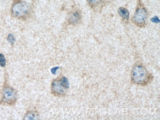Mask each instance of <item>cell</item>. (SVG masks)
<instances>
[{"mask_svg": "<svg viewBox=\"0 0 160 120\" xmlns=\"http://www.w3.org/2000/svg\"><path fill=\"white\" fill-rule=\"evenodd\" d=\"M59 68V67L56 66V67H54V68H53L52 69H51V73H52L53 74L55 75V74H56V72L57 70Z\"/></svg>", "mask_w": 160, "mask_h": 120, "instance_id": "obj_13", "label": "cell"}, {"mask_svg": "<svg viewBox=\"0 0 160 120\" xmlns=\"http://www.w3.org/2000/svg\"><path fill=\"white\" fill-rule=\"evenodd\" d=\"M28 11V5L23 2H18L12 7V14L16 17H23L27 15Z\"/></svg>", "mask_w": 160, "mask_h": 120, "instance_id": "obj_4", "label": "cell"}, {"mask_svg": "<svg viewBox=\"0 0 160 120\" xmlns=\"http://www.w3.org/2000/svg\"><path fill=\"white\" fill-rule=\"evenodd\" d=\"M8 41L9 43H11V45H14V43H15V38L12 34L8 35Z\"/></svg>", "mask_w": 160, "mask_h": 120, "instance_id": "obj_10", "label": "cell"}, {"mask_svg": "<svg viewBox=\"0 0 160 120\" xmlns=\"http://www.w3.org/2000/svg\"><path fill=\"white\" fill-rule=\"evenodd\" d=\"M81 20V15L78 12H73L70 16L69 21L72 24H77Z\"/></svg>", "mask_w": 160, "mask_h": 120, "instance_id": "obj_6", "label": "cell"}, {"mask_svg": "<svg viewBox=\"0 0 160 120\" xmlns=\"http://www.w3.org/2000/svg\"><path fill=\"white\" fill-rule=\"evenodd\" d=\"M151 20L152 22L155 23H159L160 22V20H159V18L157 16H154L152 18Z\"/></svg>", "mask_w": 160, "mask_h": 120, "instance_id": "obj_11", "label": "cell"}, {"mask_svg": "<svg viewBox=\"0 0 160 120\" xmlns=\"http://www.w3.org/2000/svg\"><path fill=\"white\" fill-rule=\"evenodd\" d=\"M70 84L66 77H62L60 79H56L53 82L52 91L56 94H63L65 89H69Z\"/></svg>", "mask_w": 160, "mask_h": 120, "instance_id": "obj_3", "label": "cell"}, {"mask_svg": "<svg viewBox=\"0 0 160 120\" xmlns=\"http://www.w3.org/2000/svg\"><path fill=\"white\" fill-rule=\"evenodd\" d=\"M36 118H37V116L35 113L30 112L26 115L24 120H35Z\"/></svg>", "mask_w": 160, "mask_h": 120, "instance_id": "obj_8", "label": "cell"}, {"mask_svg": "<svg viewBox=\"0 0 160 120\" xmlns=\"http://www.w3.org/2000/svg\"><path fill=\"white\" fill-rule=\"evenodd\" d=\"M16 100V93L11 87L5 85L3 88L1 103L7 105H12Z\"/></svg>", "mask_w": 160, "mask_h": 120, "instance_id": "obj_2", "label": "cell"}, {"mask_svg": "<svg viewBox=\"0 0 160 120\" xmlns=\"http://www.w3.org/2000/svg\"><path fill=\"white\" fill-rule=\"evenodd\" d=\"M118 11L119 14L121 17L123 19L128 20L130 15L129 12L128 11V10L124 8H119Z\"/></svg>", "mask_w": 160, "mask_h": 120, "instance_id": "obj_7", "label": "cell"}, {"mask_svg": "<svg viewBox=\"0 0 160 120\" xmlns=\"http://www.w3.org/2000/svg\"><path fill=\"white\" fill-rule=\"evenodd\" d=\"M6 65V60L4 55L3 54H0V66L2 67H5Z\"/></svg>", "mask_w": 160, "mask_h": 120, "instance_id": "obj_9", "label": "cell"}, {"mask_svg": "<svg viewBox=\"0 0 160 120\" xmlns=\"http://www.w3.org/2000/svg\"><path fill=\"white\" fill-rule=\"evenodd\" d=\"M147 17L146 10L144 8L140 7L137 8L132 20L135 24L139 27H142L145 24Z\"/></svg>", "mask_w": 160, "mask_h": 120, "instance_id": "obj_5", "label": "cell"}, {"mask_svg": "<svg viewBox=\"0 0 160 120\" xmlns=\"http://www.w3.org/2000/svg\"><path fill=\"white\" fill-rule=\"evenodd\" d=\"M88 1L90 4L95 5L100 3L101 0H88Z\"/></svg>", "mask_w": 160, "mask_h": 120, "instance_id": "obj_12", "label": "cell"}, {"mask_svg": "<svg viewBox=\"0 0 160 120\" xmlns=\"http://www.w3.org/2000/svg\"><path fill=\"white\" fill-rule=\"evenodd\" d=\"M150 75L146 69L141 65L133 67L132 72V80L133 82L140 85H145L149 82Z\"/></svg>", "mask_w": 160, "mask_h": 120, "instance_id": "obj_1", "label": "cell"}]
</instances>
